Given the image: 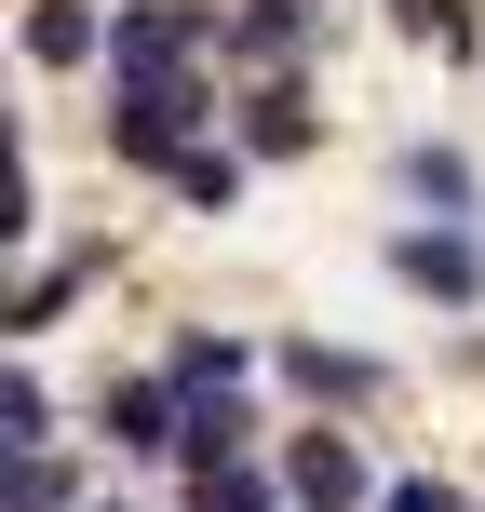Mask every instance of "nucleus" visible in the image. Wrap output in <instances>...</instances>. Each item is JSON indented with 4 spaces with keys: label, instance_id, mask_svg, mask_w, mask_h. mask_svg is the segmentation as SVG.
Returning a JSON list of instances; mask_svg holds the SVG:
<instances>
[{
    "label": "nucleus",
    "instance_id": "nucleus-1",
    "mask_svg": "<svg viewBox=\"0 0 485 512\" xmlns=\"http://www.w3.org/2000/svg\"><path fill=\"white\" fill-rule=\"evenodd\" d=\"M189 135H216V81H122L108 95V162H135V176H162Z\"/></svg>",
    "mask_w": 485,
    "mask_h": 512
},
{
    "label": "nucleus",
    "instance_id": "nucleus-2",
    "mask_svg": "<svg viewBox=\"0 0 485 512\" xmlns=\"http://www.w3.org/2000/svg\"><path fill=\"white\" fill-rule=\"evenodd\" d=\"M391 283H405V297H445V310H472V297H485L472 216H432V230H391Z\"/></svg>",
    "mask_w": 485,
    "mask_h": 512
},
{
    "label": "nucleus",
    "instance_id": "nucleus-3",
    "mask_svg": "<svg viewBox=\"0 0 485 512\" xmlns=\"http://www.w3.org/2000/svg\"><path fill=\"white\" fill-rule=\"evenodd\" d=\"M95 432L122 445V459H176V445H189V391L176 378H108L95 391Z\"/></svg>",
    "mask_w": 485,
    "mask_h": 512
},
{
    "label": "nucleus",
    "instance_id": "nucleus-4",
    "mask_svg": "<svg viewBox=\"0 0 485 512\" xmlns=\"http://www.w3.org/2000/svg\"><path fill=\"white\" fill-rule=\"evenodd\" d=\"M283 486H297V512H378V472H364L351 432H297L283 445Z\"/></svg>",
    "mask_w": 485,
    "mask_h": 512
},
{
    "label": "nucleus",
    "instance_id": "nucleus-5",
    "mask_svg": "<svg viewBox=\"0 0 485 512\" xmlns=\"http://www.w3.org/2000/svg\"><path fill=\"white\" fill-rule=\"evenodd\" d=\"M310 14L324 0H230V68H256V81L310 68Z\"/></svg>",
    "mask_w": 485,
    "mask_h": 512
},
{
    "label": "nucleus",
    "instance_id": "nucleus-6",
    "mask_svg": "<svg viewBox=\"0 0 485 512\" xmlns=\"http://www.w3.org/2000/svg\"><path fill=\"white\" fill-rule=\"evenodd\" d=\"M243 149H256V162H310V149H324V108H310V81H297V68L243 95Z\"/></svg>",
    "mask_w": 485,
    "mask_h": 512
},
{
    "label": "nucleus",
    "instance_id": "nucleus-7",
    "mask_svg": "<svg viewBox=\"0 0 485 512\" xmlns=\"http://www.w3.org/2000/svg\"><path fill=\"white\" fill-rule=\"evenodd\" d=\"M27 68H108V0H27Z\"/></svg>",
    "mask_w": 485,
    "mask_h": 512
},
{
    "label": "nucleus",
    "instance_id": "nucleus-8",
    "mask_svg": "<svg viewBox=\"0 0 485 512\" xmlns=\"http://www.w3.org/2000/svg\"><path fill=\"white\" fill-rule=\"evenodd\" d=\"M283 378H297L310 405H378V391H391V364H364V351H324V337H283Z\"/></svg>",
    "mask_w": 485,
    "mask_h": 512
},
{
    "label": "nucleus",
    "instance_id": "nucleus-9",
    "mask_svg": "<svg viewBox=\"0 0 485 512\" xmlns=\"http://www.w3.org/2000/svg\"><path fill=\"white\" fill-rule=\"evenodd\" d=\"M243 162H256V149H230V135H189V149L162 162V189H176L189 216H230V203H243Z\"/></svg>",
    "mask_w": 485,
    "mask_h": 512
},
{
    "label": "nucleus",
    "instance_id": "nucleus-10",
    "mask_svg": "<svg viewBox=\"0 0 485 512\" xmlns=\"http://www.w3.org/2000/svg\"><path fill=\"white\" fill-rule=\"evenodd\" d=\"M391 176H405V203H418V216H472V203H485V176H472V149H432V135H418V149L391 162Z\"/></svg>",
    "mask_w": 485,
    "mask_h": 512
},
{
    "label": "nucleus",
    "instance_id": "nucleus-11",
    "mask_svg": "<svg viewBox=\"0 0 485 512\" xmlns=\"http://www.w3.org/2000/svg\"><path fill=\"white\" fill-rule=\"evenodd\" d=\"M162 378L203 405V391H243V378H256V351H243V337H216V324H189L176 351H162Z\"/></svg>",
    "mask_w": 485,
    "mask_h": 512
},
{
    "label": "nucleus",
    "instance_id": "nucleus-12",
    "mask_svg": "<svg viewBox=\"0 0 485 512\" xmlns=\"http://www.w3.org/2000/svg\"><path fill=\"white\" fill-rule=\"evenodd\" d=\"M95 270H108V243H68V256H41V270H27V297H14V337H41V324H54V310H68Z\"/></svg>",
    "mask_w": 485,
    "mask_h": 512
},
{
    "label": "nucleus",
    "instance_id": "nucleus-13",
    "mask_svg": "<svg viewBox=\"0 0 485 512\" xmlns=\"http://www.w3.org/2000/svg\"><path fill=\"white\" fill-rule=\"evenodd\" d=\"M243 445H256V405H243V391H203V405H189V445H176V459H189V472H216V459H243Z\"/></svg>",
    "mask_w": 485,
    "mask_h": 512
},
{
    "label": "nucleus",
    "instance_id": "nucleus-14",
    "mask_svg": "<svg viewBox=\"0 0 485 512\" xmlns=\"http://www.w3.org/2000/svg\"><path fill=\"white\" fill-rule=\"evenodd\" d=\"M189 512H297V486H270V472L216 459V472H189Z\"/></svg>",
    "mask_w": 485,
    "mask_h": 512
},
{
    "label": "nucleus",
    "instance_id": "nucleus-15",
    "mask_svg": "<svg viewBox=\"0 0 485 512\" xmlns=\"http://www.w3.org/2000/svg\"><path fill=\"white\" fill-rule=\"evenodd\" d=\"M391 27H405L418 54H485V27H472V0H391Z\"/></svg>",
    "mask_w": 485,
    "mask_h": 512
},
{
    "label": "nucleus",
    "instance_id": "nucleus-16",
    "mask_svg": "<svg viewBox=\"0 0 485 512\" xmlns=\"http://www.w3.org/2000/svg\"><path fill=\"white\" fill-rule=\"evenodd\" d=\"M14 512H81V472L41 459V445H14Z\"/></svg>",
    "mask_w": 485,
    "mask_h": 512
},
{
    "label": "nucleus",
    "instance_id": "nucleus-17",
    "mask_svg": "<svg viewBox=\"0 0 485 512\" xmlns=\"http://www.w3.org/2000/svg\"><path fill=\"white\" fill-rule=\"evenodd\" d=\"M41 432H54V391L14 364V378H0V445H41Z\"/></svg>",
    "mask_w": 485,
    "mask_h": 512
},
{
    "label": "nucleus",
    "instance_id": "nucleus-18",
    "mask_svg": "<svg viewBox=\"0 0 485 512\" xmlns=\"http://www.w3.org/2000/svg\"><path fill=\"white\" fill-rule=\"evenodd\" d=\"M378 512H472V499L445 486V472H405V486H378Z\"/></svg>",
    "mask_w": 485,
    "mask_h": 512
}]
</instances>
